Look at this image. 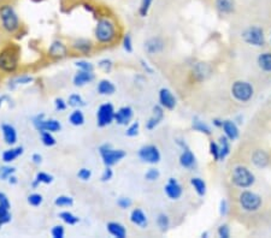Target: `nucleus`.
I'll return each instance as SVG.
<instances>
[{
  "mask_svg": "<svg viewBox=\"0 0 271 238\" xmlns=\"http://www.w3.org/2000/svg\"><path fill=\"white\" fill-rule=\"evenodd\" d=\"M55 205L57 207H71L74 205V199L71 196H66V195H61L58 197H56Z\"/></svg>",
  "mask_w": 271,
  "mask_h": 238,
  "instance_id": "obj_34",
  "label": "nucleus"
},
{
  "mask_svg": "<svg viewBox=\"0 0 271 238\" xmlns=\"http://www.w3.org/2000/svg\"><path fill=\"white\" fill-rule=\"evenodd\" d=\"M164 191L168 197L171 199V200H177V199L181 197L182 192H184L182 187L175 178H170V180H169L168 184L164 187Z\"/></svg>",
  "mask_w": 271,
  "mask_h": 238,
  "instance_id": "obj_14",
  "label": "nucleus"
},
{
  "mask_svg": "<svg viewBox=\"0 0 271 238\" xmlns=\"http://www.w3.org/2000/svg\"><path fill=\"white\" fill-rule=\"evenodd\" d=\"M122 44H123V48H124V51L128 52V53H132L133 52V41H132V36H130V34L124 35Z\"/></svg>",
  "mask_w": 271,
  "mask_h": 238,
  "instance_id": "obj_48",
  "label": "nucleus"
},
{
  "mask_svg": "<svg viewBox=\"0 0 271 238\" xmlns=\"http://www.w3.org/2000/svg\"><path fill=\"white\" fill-rule=\"evenodd\" d=\"M134 117V111L130 106H123L115 113V122L118 125H128Z\"/></svg>",
  "mask_w": 271,
  "mask_h": 238,
  "instance_id": "obj_13",
  "label": "nucleus"
},
{
  "mask_svg": "<svg viewBox=\"0 0 271 238\" xmlns=\"http://www.w3.org/2000/svg\"><path fill=\"white\" fill-rule=\"evenodd\" d=\"M73 50L77 52V53L88 55L92 53L93 51V43L88 38H77L71 45Z\"/></svg>",
  "mask_w": 271,
  "mask_h": 238,
  "instance_id": "obj_17",
  "label": "nucleus"
},
{
  "mask_svg": "<svg viewBox=\"0 0 271 238\" xmlns=\"http://www.w3.org/2000/svg\"><path fill=\"white\" fill-rule=\"evenodd\" d=\"M99 153L103 159L105 166L112 167L116 164H118L127 155V153L123 149H115L110 143H104L99 147Z\"/></svg>",
  "mask_w": 271,
  "mask_h": 238,
  "instance_id": "obj_4",
  "label": "nucleus"
},
{
  "mask_svg": "<svg viewBox=\"0 0 271 238\" xmlns=\"http://www.w3.org/2000/svg\"><path fill=\"white\" fill-rule=\"evenodd\" d=\"M59 218H61L65 224H68V225H75V224L80 222L79 216H76L75 214H73L71 212L68 211L62 212L61 214H59Z\"/></svg>",
  "mask_w": 271,
  "mask_h": 238,
  "instance_id": "obj_36",
  "label": "nucleus"
},
{
  "mask_svg": "<svg viewBox=\"0 0 271 238\" xmlns=\"http://www.w3.org/2000/svg\"><path fill=\"white\" fill-rule=\"evenodd\" d=\"M112 177H114V171H112L111 167L106 166V169L104 170L103 174H101V182H109L110 180H112Z\"/></svg>",
  "mask_w": 271,
  "mask_h": 238,
  "instance_id": "obj_56",
  "label": "nucleus"
},
{
  "mask_svg": "<svg viewBox=\"0 0 271 238\" xmlns=\"http://www.w3.org/2000/svg\"><path fill=\"white\" fill-rule=\"evenodd\" d=\"M227 212H228V204H227V201L222 200L221 201V206H220V213H221V215L224 216L225 214H227Z\"/></svg>",
  "mask_w": 271,
  "mask_h": 238,
  "instance_id": "obj_58",
  "label": "nucleus"
},
{
  "mask_svg": "<svg viewBox=\"0 0 271 238\" xmlns=\"http://www.w3.org/2000/svg\"><path fill=\"white\" fill-rule=\"evenodd\" d=\"M94 36L100 45H111L118 36V27L110 16H103L98 19Z\"/></svg>",
  "mask_w": 271,
  "mask_h": 238,
  "instance_id": "obj_1",
  "label": "nucleus"
},
{
  "mask_svg": "<svg viewBox=\"0 0 271 238\" xmlns=\"http://www.w3.org/2000/svg\"><path fill=\"white\" fill-rule=\"evenodd\" d=\"M179 164H181V166L185 167V169H193V167L195 166V155L187 147L184 148V152H182L181 156H179Z\"/></svg>",
  "mask_w": 271,
  "mask_h": 238,
  "instance_id": "obj_22",
  "label": "nucleus"
},
{
  "mask_svg": "<svg viewBox=\"0 0 271 238\" xmlns=\"http://www.w3.org/2000/svg\"><path fill=\"white\" fill-rule=\"evenodd\" d=\"M20 50L17 46H9L0 52V70L11 73L19 69Z\"/></svg>",
  "mask_w": 271,
  "mask_h": 238,
  "instance_id": "obj_3",
  "label": "nucleus"
},
{
  "mask_svg": "<svg viewBox=\"0 0 271 238\" xmlns=\"http://www.w3.org/2000/svg\"><path fill=\"white\" fill-rule=\"evenodd\" d=\"M2 131H3V137L6 145L13 146L17 142V131L13 125L11 124H3L2 125Z\"/></svg>",
  "mask_w": 271,
  "mask_h": 238,
  "instance_id": "obj_21",
  "label": "nucleus"
},
{
  "mask_svg": "<svg viewBox=\"0 0 271 238\" xmlns=\"http://www.w3.org/2000/svg\"><path fill=\"white\" fill-rule=\"evenodd\" d=\"M69 122L70 124L74 125V127H81V125L84 124V115L82 113V111L75 110L71 112V114L69 115Z\"/></svg>",
  "mask_w": 271,
  "mask_h": 238,
  "instance_id": "obj_31",
  "label": "nucleus"
},
{
  "mask_svg": "<svg viewBox=\"0 0 271 238\" xmlns=\"http://www.w3.org/2000/svg\"><path fill=\"white\" fill-rule=\"evenodd\" d=\"M68 105L71 107L80 108V107L86 106V103H84L82 96L79 95V94H71V95H70L69 99H68Z\"/></svg>",
  "mask_w": 271,
  "mask_h": 238,
  "instance_id": "obj_37",
  "label": "nucleus"
},
{
  "mask_svg": "<svg viewBox=\"0 0 271 238\" xmlns=\"http://www.w3.org/2000/svg\"><path fill=\"white\" fill-rule=\"evenodd\" d=\"M33 82V77L31 76H21V77H16L13 78L11 82H10V88L13 89L16 88L17 86L20 85H28V83Z\"/></svg>",
  "mask_w": 271,
  "mask_h": 238,
  "instance_id": "obj_39",
  "label": "nucleus"
},
{
  "mask_svg": "<svg viewBox=\"0 0 271 238\" xmlns=\"http://www.w3.org/2000/svg\"><path fill=\"white\" fill-rule=\"evenodd\" d=\"M16 169L15 167H11V166H2L0 167V178H2L3 181H8L10 176H12L13 173H15Z\"/></svg>",
  "mask_w": 271,
  "mask_h": 238,
  "instance_id": "obj_43",
  "label": "nucleus"
},
{
  "mask_svg": "<svg viewBox=\"0 0 271 238\" xmlns=\"http://www.w3.org/2000/svg\"><path fill=\"white\" fill-rule=\"evenodd\" d=\"M223 131L224 135L227 136L230 141H235L239 137V129L237 127V124L231 121H224L223 122Z\"/></svg>",
  "mask_w": 271,
  "mask_h": 238,
  "instance_id": "obj_26",
  "label": "nucleus"
},
{
  "mask_svg": "<svg viewBox=\"0 0 271 238\" xmlns=\"http://www.w3.org/2000/svg\"><path fill=\"white\" fill-rule=\"evenodd\" d=\"M31 162H33L35 165H40L42 163V156L39 153H35L31 155Z\"/></svg>",
  "mask_w": 271,
  "mask_h": 238,
  "instance_id": "obj_59",
  "label": "nucleus"
},
{
  "mask_svg": "<svg viewBox=\"0 0 271 238\" xmlns=\"http://www.w3.org/2000/svg\"><path fill=\"white\" fill-rule=\"evenodd\" d=\"M55 107H56V110L59 112L65 111L66 107H68V103H65L62 97H57V99L55 100Z\"/></svg>",
  "mask_w": 271,
  "mask_h": 238,
  "instance_id": "obj_55",
  "label": "nucleus"
},
{
  "mask_svg": "<svg viewBox=\"0 0 271 238\" xmlns=\"http://www.w3.org/2000/svg\"><path fill=\"white\" fill-rule=\"evenodd\" d=\"M154 0H141L140 3V8H139V15L140 17H146L149 15L151 6H152Z\"/></svg>",
  "mask_w": 271,
  "mask_h": 238,
  "instance_id": "obj_40",
  "label": "nucleus"
},
{
  "mask_svg": "<svg viewBox=\"0 0 271 238\" xmlns=\"http://www.w3.org/2000/svg\"><path fill=\"white\" fill-rule=\"evenodd\" d=\"M97 89L100 95H112V94H115L116 92L115 85L111 81H109V80H101V81L98 83Z\"/></svg>",
  "mask_w": 271,
  "mask_h": 238,
  "instance_id": "obj_28",
  "label": "nucleus"
},
{
  "mask_svg": "<svg viewBox=\"0 0 271 238\" xmlns=\"http://www.w3.org/2000/svg\"><path fill=\"white\" fill-rule=\"evenodd\" d=\"M35 181H37L39 184H50L53 182V177L46 172H39L37 177H35Z\"/></svg>",
  "mask_w": 271,
  "mask_h": 238,
  "instance_id": "obj_42",
  "label": "nucleus"
},
{
  "mask_svg": "<svg viewBox=\"0 0 271 238\" xmlns=\"http://www.w3.org/2000/svg\"><path fill=\"white\" fill-rule=\"evenodd\" d=\"M231 182H233L235 187L247 189L255 184L256 177L247 167L237 166L231 172Z\"/></svg>",
  "mask_w": 271,
  "mask_h": 238,
  "instance_id": "obj_5",
  "label": "nucleus"
},
{
  "mask_svg": "<svg viewBox=\"0 0 271 238\" xmlns=\"http://www.w3.org/2000/svg\"><path fill=\"white\" fill-rule=\"evenodd\" d=\"M130 222H132L134 225L141 227V229H145L147 224H149V219H147L146 214L141 211V209L136 208L133 209V212L130 213Z\"/></svg>",
  "mask_w": 271,
  "mask_h": 238,
  "instance_id": "obj_24",
  "label": "nucleus"
},
{
  "mask_svg": "<svg viewBox=\"0 0 271 238\" xmlns=\"http://www.w3.org/2000/svg\"><path fill=\"white\" fill-rule=\"evenodd\" d=\"M138 155L141 162L146 164H151V165H154V164L160 162L159 149L153 145H147L141 147V148L139 149Z\"/></svg>",
  "mask_w": 271,
  "mask_h": 238,
  "instance_id": "obj_11",
  "label": "nucleus"
},
{
  "mask_svg": "<svg viewBox=\"0 0 271 238\" xmlns=\"http://www.w3.org/2000/svg\"><path fill=\"white\" fill-rule=\"evenodd\" d=\"M10 220H11V214H10L9 208L0 205V226L8 224Z\"/></svg>",
  "mask_w": 271,
  "mask_h": 238,
  "instance_id": "obj_41",
  "label": "nucleus"
},
{
  "mask_svg": "<svg viewBox=\"0 0 271 238\" xmlns=\"http://www.w3.org/2000/svg\"><path fill=\"white\" fill-rule=\"evenodd\" d=\"M94 78H96L94 72L79 70V71L76 72V75L74 76L73 81H74V85H75L76 87H83V86L88 85V83L92 82Z\"/></svg>",
  "mask_w": 271,
  "mask_h": 238,
  "instance_id": "obj_20",
  "label": "nucleus"
},
{
  "mask_svg": "<svg viewBox=\"0 0 271 238\" xmlns=\"http://www.w3.org/2000/svg\"><path fill=\"white\" fill-rule=\"evenodd\" d=\"M33 124L39 132L41 131L58 132L61 131L62 129V124L59 123L57 119H46L45 118V114H38L37 117H34Z\"/></svg>",
  "mask_w": 271,
  "mask_h": 238,
  "instance_id": "obj_9",
  "label": "nucleus"
},
{
  "mask_svg": "<svg viewBox=\"0 0 271 238\" xmlns=\"http://www.w3.org/2000/svg\"><path fill=\"white\" fill-rule=\"evenodd\" d=\"M255 89L251 83L245 81H237L231 86V94H233L234 99L238 100L239 103H248L252 99Z\"/></svg>",
  "mask_w": 271,
  "mask_h": 238,
  "instance_id": "obj_7",
  "label": "nucleus"
},
{
  "mask_svg": "<svg viewBox=\"0 0 271 238\" xmlns=\"http://www.w3.org/2000/svg\"><path fill=\"white\" fill-rule=\"evenodd\" d=\"M75 65L79 68V70H83V71H89V72H94V66L92 63L86 62V61H77L75 63Z\"/></svg>",
  "mask_w": 271,
  "mask_h": 238,
  "instance_id": "obj_46",
  "label": "nucleus"
},
{
  "mask_svg": "<svg viewBox=\"0 0 271 238\" xmlns=\"http://www.w3.org/2000/svg\"><path fill=\"white\" fill-rule=\"evenodd\" d=\"M0 205L10 209V201H9L8 196H6L4 192H2V191H0Z\"/></svg>",
  "mask_w": 271,
  "mask_h": 238,
  "instance_id": "obj_57",
  "label": "nucleus"
},
{
  "mask_svg": "<svg viewBox=\"0 0 271 238\" xmlns=\"http://www.w3.org/2000/svg\"><path fill=\"white\" fill-rule=\"evenodd\" d=\"M159 176H160V173H159V171H158L157 169H150L146 172L145 178H146L147 181H150V182H154V181H157L158 178H159Z\"/></svg>",
  "mask_w": 271,
  "mask_h": 238,
  "instance_id": "obj_53",
  "label": "nucleus"
},
{
  "mask_svg": "<svg viewBox=\"0 0 271 238\" xmlns=\"http://www.w3.org/2000/svg\"><path fill=\"white\" fill-rule=\"evenodd\" d=\"M117 205H118L119 208L127 209V208H129L130 206L133 205V202H132V200H130L129 197H119L118 200H117Z\"/></svg>",
  "mask_w": 271,
  "mask_h": 238,
  "instance_id": "obj_54",
  "label": "nucleus"
},
{
  "mask_svg": "<svg viewBox=\"0 0 271 238\" xmlns=\"http://www.w3.org/2000/svg\"><path fill=\"white\" fill-rule=\"evenodd\" d=\"M51 234H52V237H53V238H64V236H65L64 227H63L62 225L55 226L53 229H52V231H51Z\"/></svg>",
  "mask_w": 271,
  "mask_h": 238,
  "instance_id": "obj_51",
  "label": "nucleus"
},
{
  "mask_svg": "<svg viewBox=\"0 0 271 238\" xmlns=\"http://www.w3.org/2000/svg\"><path fill=\"white\" fill-rule=\"evenodd\" d=\"M164 41L160 37H152L145 43V50L149 54L160 53L164 50Z\"/></svg>",
  "mask_w": 271,
  "mask_h": 238,
  "instance_id": "obj_19",
  "label": "nucleus"
},
{
  "mask_svg": "<svg viewBox=\"0 0 271 238\" xmlns=\"http://www.w3.org/2000/svg\"><path fill=\"white\" fill-rule=\"evenodd\" d=\"M98 66H99V69L103 70L104 72L109 73L112 70V66H114V63H112L110 59H101V61L99 62V64H98Z\"/></svg>",
  "mask_w": 271,
  "mask_h": 238,
  "instance_id": "obj_47",
  "label": "nucleus"
},
{
  "mask_svg": "<svg viewBox=\"0 0 271 238\" xmlns=\"http://www.w3.org/2000/svg\"><path fill=\"white\" fill-rule=\"evenodd\" d=\"M8 181H9V183L12 184V185H15V184L19 183V180H17V177L15 176V174H12V176H10Z\"/></svg>",
  "mask_w": 271,
  "mask_h": 238,
  "instance_id": "obj_61",
  "label": "nucleus"
},
{
  "mask_svg": "<svg viewBox=\"0 0 271 238\" xmlns=\"http://www.w3.org/2000/svg\"><path fill=\"white\" fill-rule=\"evenodd\" d=\"M68 46L59 40L53 41V43L51 44L50 48H48V55H50L52 59H63L68 55Z\"/></svg>",
  "mask_w": 271,
  "mask_h": 238,
  "instance_id": "obj_12",
  "label": "nucleus"
},
{
  "mask_svg": "<svg viewBox=\"0 0 271 238\" xmlns=\"http://www.w3.org/2000/svg\"><path fill=\"white\" fill-rule=\"evenodd\" d=\"M213 124H214V127L222 128L223 127V121H221V119H213Z\"/></svg>",
  "mask_w": 271,
  "mask_h": 238,
  "instance_id": "obj_62",
  "label": "nucleus"
},
{
  "mask_svg": "<svg viewBox=\"0 0 271 238\" xmlns=\"http://www.w3.org/2000/svg\"><path fill=\"white\" fill-rule=\"evenodd\" d=\"M107 231L111 236L116 238H125L127 237V229L124 225H122L121 223L111 222L107 224Z\"/></svg>",
  "mask_w": 271,
  "mask_h": 238,
  "instance_id": "obj_25",
  "label": "nucleus"
},
{
  "mask_svg": "<svg viewBox=\"0 0 271 238\" xmlns=\"http://www.w3.org/2000/svg\"><path fill=\"white\" fill-rule=\"evenodd\" d=\"M0 24L9 34H15L21 28V19L13 5L4 3L0 5Z\"/></svg>",
  "mask_w": 271,
  "mask_h": 238,
  "instance_id": "obj_2",
  "label": "nucleus"
},
{
  "mask_svg": "<svg viewBox=\"0 0 271 238\" xmlns=\"http://www.w3.org/2000/svg\"><path fill=\"white\" fill-rule=\"evenodd\" d=\"M157 225L164 232V231H167L169 229V226H170V219H169V216L167 214L160 213V214H158L157 216Z\"/></svg>",
  "mask_w": 271,
  "mask_h": 238,
  "instance_id": "obj_38",
  "label": "nucleus"
},
{
  "mask_svg": "<svg viewBox=\"0 0 271 238\" xmlns=\"http://www.w3.org/2000/svg\"><path fill=\"white\" fill-rule=\"evenodd\" d=\"M77 177L80 178L81 181H89L91 177H92V171L89 169H86V167H83V169H81L79 172H77Z\"/></svg>",
  "mask_w": 271,
  "mask_h": 238,
  "instance_id": "obj_50",
  "label": "nucleus"
},
{
  "mask_svg": "<svg viewBox=\"0 0 271 238\" xmlns=\"http://www.w3.org/2000/svg\"><path fill=\"white\" fill-rule=\"evenodd\" d=\"M24 149L23 147H15V148H10L8 150H5L4 153H3V162L9 164V163H12L15 162L17 157L21 156L23 154Z\"/></svg>",
  "mask_w": 271,
  "mask_h": 238,
  "instance_id": "obj_27",
  "label": "nucleus"
},
{
  "mask_svg": "<svg viewBox=\"0 0 271 238\" xmlns=\"http://www.w3.org/2000/svg\"><path fill=\"white\" fill-rule=\"evenodd\" d=\"M191 184L199 196H204L206 194V183L202 180V178L198 177L192 178Z\"/></svg>",
  "mask_w": 271,
  "mask_h": 238,
  "instance_id": "obj_32",
  "label": "nucleus"
},
{
  "mask_svg": "<svg viewBox=\"0 0 271 238\" xmlns=\"http://www.w3.org/2000/svg\"><path fill=\"white\" fill-rule=\"evenodd\" d=\"M230 140L227 136H222L220 138V162L224 160L228 156V154L230 153V146H229Z\"/></svg>",
  "mask_w": 271,
  "mask_h": 238,
  "instance_id": "obj_30",
  "label": "nucleus"
},
{
  "mask_svg": "<svg viewBox=\"0 0 271 238\" xmlns=\"http://www.w3.org/2000/svg\"><path fill=\"white\" fill-rule=\"evenodd\" d=\"M139 129H140L139 122H134V123L130 124L128 129H127L125 135L128 136V137H135V136H138L139 134Z\"/></svg>",
  "mask_w": 271,
  "mask_h": 238,
  "instance_id": "obj_44",
  "label": "nucleus"
},
{
  "mask_svg": "<svg viewBox=\"0 0 271 238\" xmlns=\"http://www.w3.org/2000/svg\"><path fill=\"white\" fill-rule=\"evenodd\" d=\"M192 128L194 129L195 131L203 132V134H206V135H211V129H210L209 125L205 124V123H204V122L200 121L199 118H194V119H193Z\"/></svg>",
  "mask_w": 271,
  "mask_h": 238,
  "instance_id": "obj_33",
  "label": "nucleus"
},
{
  "mask_svg": "<svg viewBox=\"0 0 271 238\" xmlns=\"http://www.w3.org/2000/svg\"><path fill=\"white\" fill-rule=\"evenodd\" d=\"M115 107L110 103L100 105L97 111V125L99 128H105L115 122Z\"/></svg>",
  "mask_w": 271,
  "mask_h": 238,
  "instance_id": "obj_8",
  "label": "nucleus"
},
{
  "mask_svg": "<svg viewBox=\"0 0 271 238\" xmlns=\"http://www.w3.org/2000/svg\"><path fill=\"white\" fill-rule=\"evenodd\" d=\"M5 99V96L4 97H0V106H2V104H3V100Z\"/></svg>",
  "mask_w": 271,
  "mask_h": 238,
  "instance_id": "obj_63",
  "label": "nucleus"
},
{
  "mask_svg": "<svg viewBox=\"0 0 271 238\" xmlns=\"http://www.w3.org/2000/svg\"><path fill=\"white\" fill-rule=\"evenodd\" d=\"M242 37H244L245 43L253 46L262 47L265 44V37H264V31L260 27L258 26H252L246 29L242 33Z\"/></svg>",
  "mask_w": 271,
  "mask_h": 238,
  "instance_id": "obj_10",
  "label": "nucleus"
},
{
  "mask_svg": "<svg viewBox=\"0 0 271 238\" xmlns=\"http://www.w3.org/2000/svg\"><path fill=\"white\" fill-rule=\"evenodd\" d=\"M258 65L263 71L271 72V53L270 52H265V53L259 54Z\"/></svg>",
  "mask_w": 271,
  "mask_h": 238,
  "instance_id": "obj_29",
  "label": "nucleus"
},
{
  "mask_svg": "<svg viewBox=\"0 0 271 238\" xmlns=\"http://www.w3.org/2000/svg\"><path fill=\"white\" fill-rule=\"evenodd\" d=\"M210 153L216 162H220V146L216 142H210Z\"/></svg>",
  "mask_w": 271,
  "mask_h": 238,
  "instance_id": "obj_49",
  "label": "nucleus"
},
{
  "mask_svg": "<svg viewBox=\"0 0 271 238\" xmlns=\"http://www.w3.org/2000/svg\"><path fill=\"white\" fill-rule=\"evenodd\" d=\"M42 201H44V199H42V196L40 194H31L28 196V204L33 206V207L40 206L42 204Z\"/></svg>",
  "mask_w": 271,
  "mask_h": 238,
  "instance_id": "obj_45",
  "label": "nucleus"
},
{
  "mask_svg": "<svg viewBox=\"0 0 271 238\" xmlns=\"http://www.w3.org/2000/svg\"><path fill=\"white\" fill-rule=\"evenodd\" d=\"M164 118V110L160 105H157V106L153 107V114L146 123V129L147 130H153L156 129L161 121Z\"/></svg>",
  "mask_w": 271,
  "mask_h": 238,
  "instance_id": "obj_18",
  "label": "nucleus"
},
{
  "mask_svg": "<svg viewBox=\"0 0 271 238\" xmlns=\"http://www.w3.org/2000/svg\"><path fill=\"white\" fill-rule=\"evenodd\" d=\"M214 8L220 15L229 16L235 11V0H214Z\"/></svg>",
  "mask_w": 271,
  "mask_h": 238,
  "instance_id": "obj_16",
  "label": "nucleus"
},
{
  "mask_svg": "<svg viewBox=\"0 0 271 238\" xmlns=\"http://www.w3.org/2000/svg\"><path fill=\"white\" fill-rule=\"evenodd\" d=\"M217 233H218V236L222 238H229L230 237L229 226H228L227 224H223V225H221L220 227H218Z\"/></svg>",
  "mask_w": 271,
  "mask_h": 238,
  "instance_id": "obj_52",
  "label": "nucleus"
},
{
  "mask_svg": "<svg viewBox=\"0 0 271 238\" xmlns=\"http://www.w3.org/2000/svg\"><path fill=\"white\" fill-rule=\"evenodd\" d=\"M269 155H267L265 150L258 149L252 154V163L255 164V166L259 167V169H265L269 165Z\"/></svg>",
  "mask_w": 271,
  "mask_h": 238,
  "instance_id": "obj_23",
  "label": "nucleus"
},
{
  "mask_svg": "<svg viewBox=\"0 0 271 238\" xmlns=\"http://www.w3.org/2000/svg\"><path fill=\"white\" fill-rule=\"evenodd\" d=\"M40 136H41V142L44 143V146L53 147L56 143H57V141H56V138H55V136H53V132L41 131Z\"/></svg>",
  "mask_w": 271,
  "mask_h": 238,
  "instance_id": "obj_35",
  "label": "nucleus"
},
{
  "mask_svg": "<svg viewBox=\"0 0 271 238\" xmlns=\"http://www.w3.org/2000/svg\"><path fill=\"white\" fill-rule=\"evenodd\" d=\"M239 204H240L241 208L246 212H256L262 207V197L256 192L246 190L242 191L240 196H239Z\"/></svg>",
  "mask_w": 271,
  "mask_h": 238,
  "instance_id": "obj_6",
  "label": "nucleus"
},
{
  "mask_svg": "<svg viewBox=\"0 0 271 238\" xmlns=\"http://www.w3.org/2000/svg\"><path fill=\"white\" fill-rule=\"evenodd\" d=\"M141 65H142L143 70H145L147 73H153V69L149 65V63L145 62V61H141Z\"/></svg>",
  "mask_w": 271,
  "mask_h": 238,
  "instance_id": "obj_60",
  "label": "nucleus"
},
{
  "mask_svg": "<svg viewBox=\"0 0 271 238\" xmlns=\"http://www.w3.org/2000/svg\"><path fill=\"white\" fill-rule=\"evenodd\" d=\"M159 103L160 106L165 110H174L176 106V97L171 93V90H169L168 88H161L159 90Z\"/></svg>",
  "mask_w": 271,
  "mask_h": 238,
  "instance_id": "obj_15",
  "label": "nucleus"
}]
</instances>
